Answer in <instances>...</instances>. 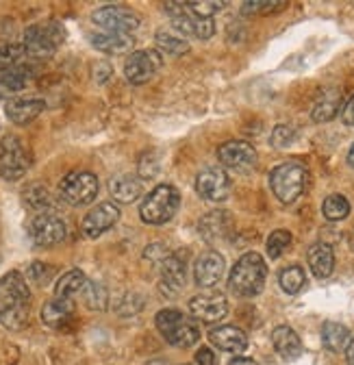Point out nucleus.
I'll return each mask as SVG.
<instances>
[{"instance_id":"nucleus-22","label":"nucleus","mask_w":354,"mask_h":365,"mask_svg":"<svg viewBox=\"0 0 354 365\" xmlns=\"http://www.w3.org/2000/svg\"><path fill=\"white\" fill-rule=\"evenodd\" d=\"M272 346H274V350L283 356V359H287V361H293V359H298L300 354H302V341H300V337H298V333L293 331V329H289V327H276L274 331H272Z\"/></svg>"},{"instance_id":"nucleus-9","label":"nucleus","mask_w":354,"mask_h":365,"mask_svg":"<svg viewBox=\"0 0 354 365\" xmlns=\"http://www.w3.org/2000/svg\"><path fill=\"white\" fill-rule=\"evenodd\" d=\"M196 192L207 202H222L231 192V180L224 170L204 168L196 176Z\"/></svg>"},{"instance_id":"nucleus-6","label":"nucleus","mask_w":354,"mask_h":365,"mask_svg":"<svg viewBox=\"0 0 354 365\" xmlns=\"http://www.w3.org/2000/svg\"><path fill=\"white\" fill-rule=\"evenodd\" d=\"M59 192L70 205H87L98 196V178L92 172H70L61 178Z\"/></svg>"},{"instance_id":"nucleus-11","label":"nucleus","mask_w":354,"mask_h":365,"mask_svg":"<svg viewBox=\"0 0 354 365\" xmlns=\"http://www.w3.org/2000/svg\"><path fill=\"white\" fill-rule=\"evenodd\" d=\"M161 63L163 57L159 55V51H135L124 63V74L132 85H142L157 74Z\"/></svg>"},{"instance_id":"nucleus-18","label":"nucleus","mask_w":354,"mask_h":365,"mask_svg":"<svg viewBox=\"0 0 354 365\" xmlns=\"http://www.w3.org/2000/svg\"><path fill=\"white\" fill-rule=\"evenodd\" d=\"M209 341H211L215 348L222 350V352H229V354H235V356L241 354V352L248 348V335H246L241 329L229 327V324L213 329V331L209 333Z\"/></svg>"},{"instance_id":"nucleus-45","label":"nucleus","mask_w":354,"mask_h":365,"mask_svg":"<svg viewBox=\"0 0 354 365\" xmlns=\"http://www.w3.org/2000/svg\"><path fill=\"white\" fill-rule=\"evenodd\" d=\"M229 365H259V363L252 361V359H246V356H235Z\"/></svg>"},{"instance_id":"nucleus-23","label":"nucleus","mask_w":354,"mask_h":365,"mask_svg":"<svg viewBox=\"0 0 354 365\" xmlns=\"http://www.w3.org/2000/svg\"><path fill=\"white\" fill-rule=\"evenodd\" d=\"M109 192L118 202H135L142 196V180L132 174H120L109 180Z\"/></svg>"},{"instance_id":"nucleus-7","label":"nucleus","mask_w":354,"mask_h":365,"mask_svg":"<svg viewBox=\"0 0 354 365\" xmlns=\"http://www.w3.org/2000/svg\"><path fill=\"white\" fill-rule=\"evenodd\" d=\"M31 165V157L26 148L9 137L3 144H0V176L5 180H20Z\"/></svg>"},{"instance_id":"nucleus-4","label":"nucleus","mask_w":354,"mask_h":365,"mask_svg":"<svg viewBox=\"0 0 354 365\" xmlns=\"http://www.w3.org/2000/svg\"><path fill=\"white\" fill-rule=\"evenodd\" d=\"M306 180H308V172L304 165L300 163H281L272 170L270 174V187L274 192V196L285 202V205H291L296 202L304 190H306Z\"/></svg>"},{"instance_id":"nucleus-33","label":"nucleus","mask_w":354,"mask_h":365,"mask_svg":"<svg viewBox=\"0 0 354 365\" xmlns=\"http://www.w3.org/2000/svg\"><path fill=\"white\" fill-rule=\"evenodd\" d=\"M28 322V307H7L0 309V324L11 331H20Z\"/></svg>"},{"instance_id":"nucleus-25","label":"nucleus","mask_w":354,"mask_h":365,"mask_svg":"<svg viewBox=\"0 0 354 365\" xmlns=\"http://www.w3.org/2000/svg\"><path fill=\"white\" fill-rule=\"evenodd\" d=\"M339 109H341V94L337 89H326L316 101V105L311 109V118H313V122H328L339 113Z\"/></svg>"},{"instance_id":"nucleus-39","label":"nucleus","mask_w":354,"mask_h":365,"mask_svg":"<svg viewBox=\"0 0 354 365\" xmlns=\"http://www.w3.org/2000/svg\"><path fill=\"white\" fill-rule=\"evenodd\" d=\"M187 9H192V14L198 18H213L219 9H224V3H217V0H202V3H187Z\"/></svg>"},{"instance_id":"nucleus-1","label":"nucleus","mask_w":354,"mask_h":365,"mask_svg":"<svg viewBox=\"0 0 354 365\" xmlns=\"http://www.w3.org/2000/svg\"><path fill=\"white\" fill-rule=\"evenodd\" d=\"M265 277H268V265L259 252H246L233 265L229 277V289L239 298H254L265 287Z\"/></svg>"},{"instance_id":"nucleus-34","label":"nucleus","mask_w":354,"mask_h":365,"mask_svg":"<svg viewBox=\"0 0 354 365\" xmlns=\"http://www.w3.org/2000/svg\"><path fill=\"white\" fill-rule=\"evenodd\" d=\"M83 300H85V304L90 307V309L103 311V309L107 307L109 296H107V289H105L103 285L87 281V285H85V289H83Z\"/></svg>"},{"instance_id":"nucleus-28","label":"nucleus","mask_w":354,"mask_h":365,"mask_svg":"<svg viewBox=\"0 0 354 365\" xmlns=\"http://www.w3.org/2000/svg\"><path fill=\"white\" fill-rule=\"evenodd\" d=\"M33 76V70L24 63H16L0 70V85L9 91H20Z\"/></svg>"},{"instance_id":"nucleus-19","label":"nucleus","mask_w":354,"mask_h":365,"mask_svg":"<svg viewBox=\"0 0 354 365\" xmlns=\"http://www.w3.org/2000/svg\"><path fill=\"white\" fill-rule=\"evenodd\" d=\"M43 107L46 105H43V101H39V98H11L5 105V113L14 124L24 126V124L33 122L43 111Z\"/></svg>"},{"instance_id":"nucleus-36","label":"nucleus","mask_w":354,"mask_h":365,"mask_svg":"<svg viewBox=\"0 0 354 365\" xmlns=\"http://www.w3.org/2000/svg\"><path fill=\"white\" fill-rule=\"evenodd\" d=\"M24 55H26V51L20 43H0V70L20 63V59Z\"/></svg>"},{"instance_id":"nucleus-41","label":"nucleus","mask_w":354,"mask_h":365,"mask_svg":"<svg viewBox=\"0 0 354 365\" xmlns=\"http://www.w3.org/2000/svg\"><path fill=\"white\" fill-rule=\"evenodd\" d=\"M285 3H244L241 11L244 14H270L274 9H283Z\"/></svg>"},{"instance_id":"nucleus-13","label":"nucleus","mask_w":354,"mask_h":365,"mask_svg":"<svg viewBox=\"0 0 354 365\" xmlns=\"http://www.w3.org/2000/svg\"><path fill=\"white\" fill-rule=\"evenodd\" d=\"M189 313L200 319V322H219V319H224L227 313H229V300L224 294H200V296H194L189 300Z\"/></svg>"},{"instance_id":"nucleus-42","label":"nucleus","mask_w":354,"mask_h":365,"mask_svg":"<svg viewBox=\"0 0 354 365\" xmlns=\"http://www.w3.org/2000/svg\"><path fill=\"white\" fill-rule=\"evenodd\" d=\"M196 365H217V356L209 348H200L196 352Z\"/></svg>"},{"instance_id":"nucleus-29","label":"nucleus","mask_w":354,"mask_h":365,"mask_svg":"<svg viewBox=\"0 0 354 365\" xmlns=\"http://www.w3.org/2000/svg\"><path fill=\"white\" fill-rule=\"evenodd\" d=\"M278 283L283 287L285 294L289 296H296L298 292H302V287L306 285V274L300 265H289L281 272V277H278Z\"/></svg>"},{"instance_id":"nucleus-3","label":"nucleus","mask_w":354,"mask_h":365,"mask_svg":"<svg viewBox=\"0 0 354 365\" xmlns=\"http://www.w3.org/2000/svg\"><path fill=\"white\" fill-rule=\"evenodd\" d=\"M181 207V194L174 185H157L142 202L140 215L146 224H167Z\"/></svg>"},{"instance_id":"nucleus-5","label":"nucleus","mask_w":354,"mask_h":365,"mask_svg":"<svg viewBox=\"0 0 354 365\" xmlns=\"http://www.w3.org/2000/svg\"><path fill=\"white\" fill-rule=\"evenodd\" d=\"M66 33H63V26L57 24V22H48V24H35L31 29H26L24 33V51L26 55L31 57H51L57 46L63 41Z\"/></svg>"},{"instance_id":"nucleus-26","label":"nucleus","mask_w":354,"mask_h":365,"mask_svg":"<svg viewBox=\"0 0 354 365\" xmlns=\"http://www.w3.org/2000/svg\"><path fill=\"white\" fill-rule=\"evenodd\" d=\"M352 335L348 331V327L339 324V322H326L322 327V346L330 352H343L350 344Z\"/></svg>"},{"instance_id":"nucleus-8","label":"nucleus","mask_w":354,"mask_h":365,"mask_svg":"<svg viewBox=\"0 0 354 365\" xmlns=\"http://www.w3.org/2000/svg\"><path fill=\"white\" fill-rule=\"evenodd\" d=\"M31 237L37 246H57L66 240V222L55 213H39L31 220Z\"/></svg>"},{"instance_id":"nucleus-16","label":"nucleus","mask_w":354,"mask_h":365,"mask_svg":"<svg viewBox=\"0 0 354 365\" xmlns=\"http://www.w3.org/2000/svg\"><path fill=\"white\" fill-rule=\"evenodd\" d=\"M194 277H196V283L200 287H204V289L215 287L224 277V259H222V255L215 252V250L202 252L194 263Z\"/></svg>"},{"instance_id":"nucleus-32","label":"nucleus","mask_w":354,"mask_h":365,"mask_svg":"<svg viewBox=\"0 0 354 365\" xmlns=\"http://www.w3.org/2000/svg\"><path fill=\"white\" fill-rule=\"evenodd\" d=\"M22 198L31 209H35L39 213H48V209L53 207V198H51L48 190H43L41 185H37V182L22 194Z\"/></svg>"},{"instance_id":"nucleus-17","label":"nucleus","mask_w":354,"mask_h":365,"mask_svg":"<svg viewBox=\"0 0 354 365\" xmlns=\"http://www.w3.org/2000/svg\"><path fill=\"white\" fill-rule=\"evenodd\" d=\"M187 283V252H172L161 263V287L179 292Z\"/></svg>"},{"instance_id":"nucleus-31","label":"nucleus","mask_w":354,"mask_h":365,"mask_svg":"<svg viewBox=\"0 0 354 365\" xmlns=\"http://www.w3.org/2000/svg\"><path fill=\"white\" fill-rule=\"evenodd\" d=\"M322 213L328 222H341L350 215V202L341 194H330L322 205Z\"/></svg>"},{"instance_id":"nucleus-40","label":"nucleus","mask_w":354,"mask_h":365,"mask_svg":"<svg viewBox=\"0 0 354 365\" xmlns=\"http://www.w3.org/2000/svg\"><path fill=\"white\" fill-rule=\"evenodd\" d=\"M293 140H296V133H293V128H291V126H285V124H281V126H276V128H274L270 144H272L274 148L283 150V148L291 146V144H293Z\"/></svg>"},{"instance_id":"nucleus-35","label":"nucleus","mask_w":354,"mask_h":365,"mask_svg":"<svg viewBox=\"0 0 354 365\" xmlns=\"http://www.w3.org/2000/svg\"><path fill=\"white\" fill-rule=\"evenodd\" d=\"M291 246V233L289 231H283V228H278V231H274L270 237H268V244H265V248H268V255L270 259H278L283 257V252Z\"/></svg>"},{"instance_id":"nucleus-30","label":"nucleus","mask_w":354,"mask_h":365,"mask_svg":"<svg viewBox=\"0 0 354 365\" xmlns=\"http://www.w3.org/2000/svg\"><path fill=\"white\" fill-rule=\"evenodd\" d=\"M157 46L159 51L167 53V55H174V57H181L189 51V43L187 39H183L181 35H174L170 31H159L157 33Z\"/></svg>"},{"instance_id":"nucleus-12","label":"nucleus","mask_w":354,"mask_h":365,"mask_svg":"<svg viewBox=\"0 0 354 365\" xmlns=\"http://www.w3.org/2000/svg\"><path fill=\"white\" fill-rule=\"evenodd\" d=\"M219 163L235 172H250L256 165V150L252 144L241 140H231L217 148Z\"/></svg>"},{"instance_id":"nucleus-24","label":"nucleus","mask_w":354,"mask_h":365,"mask_svg":"<svg viewBox=\"0 0 354 365\" xmlns=\"http://www.w3.org/2000/svg\"><path fill=\"white\" fill-rule=\"evenodd\" d=\"M308 267L316 279H328L335 269V252L328 244H316L308 248Z\"/></svg>"},{"instance_id":"nucleus-27","label":"nucleus","mask_w":354,"mask_h":365,"mask_svg":"<svg viewBox=\"0 0 354 365\" xmlns=\"http://www.w3.org/2000/svg\"><path fill=\"white\" fill-rule=\"evenodd\" d=\"M87 285V279L80 269H70L66 272L63 277L57 281V287H55V298H63V300H74V296L83 294Z\"/></svg>"},{"instance_id":"nucleus-20","label":"nucleus","mask_w":354,"mask_h":365,"mask_svg":"<svg viewBox=\"0 0 354 365\" xmlns=\"http://www.w3.org/2000/svg\"><path fill=\"white\" fill-rule=\"evenodd\" d=\"M90 41L96 51L107 55H122L132 48V37L122 33H109V31H96L90 35Z\"/></svg>"},{"instance_id":"nucleus-46","label":"nucleus","mask_w":354,"mask_h":365,"mask_svg":"<svg viewBox=\"0 0 354 365\" xmlns=\"http://www.w3.org/2000/svg\"><path fill=\"white\" fill-rule=\"evenodd\" d=\"M348 163L354 168V146H352V148H350V153H348Z\"/></svg>"},{"instance_id":"nucleus-15","label":"nucleus","mask_w":354,"mask_h":365,"mask_svg":"<svg viewBox=\"0 0 354 365\" xmlns=\"http://www.w3.org/2000/svg\"><path fill=\"white\" fill-rule=\"evenodd\" d=\"M31 292L20 272H9L0 279V309L7 307H28Z\"/></svg>"},{"instance_id":"nucleus-43","label":"nucleus","mask_w":354,"mask_h":365,"mask_svg":"<svg viewBox=\"0 0 354 365\" xmlns=\"http://www.w3.org/2000/svg\"><path fill=\"white\" fill-rule=\"evenodd\" d=\"M341 118H343V122H345L348 126H354V96L343 105V109H341Z\"/></svg>"},{"instance_id":"nucleus-21","label":"nucleus","mask_w":354,"mask_h":365,"mask_svg":"<svg viewBox=\"0 0 354 365\" xmlns=\"http://www.w3.org/2000/svg\"><path fill=\"white\" fill-rule=\"evenodd\" d=\"M74 317V302L72 300H63V298H53L43 304L41 309V319L43 324L51 329H61L66 327L70 319Z\"/></svg>"},{"instance_id":"nucleus-44","label":"nucleus","mask_w":354,"mask_h":365,"mask_svg":"<svg viewBox=\"0 0 354 365\" xmlns=\"http://www.w3.org/2000/svg\"><path fill=\"white\" fill-rule=\"evenodd\" d=\"M345 365H354V337L350 339V344L345 348Z\"/></svg>"},{"instance_id":"nucleus-38","label":"nucleus","mask_w":354,"mask_h":365,"mask_svg":"<svg viewBox=\"0 0 354 365\" xmlns=\"http://www.w3.org/2000/svg\"><path fill=\"white\" fill-rule=\"evenodd\" d=\"M159 168H161L159 155L155 150H146L140 159V176L142 178H155L159 174Z\"/></svg>"},{"instance_id":"nucleus-37","label":"nucleus","mask_w":354,"mask_h":365,"mask_svg":"<svg viewBox=\"0 0 354 365\" xmlns=\"http://www.w3.org/2000/svg\"><path fill=\"white\" fill-rule=\"evenodd\" d=\"M28 279L35 283V285H48L51 281H53V277H55V265H48V263H31V267H28Z\"/></svg>"},{"instance_id":"nucleus-2","label":"nucleus","mask_w":354,"mask_h":365,"mask_svg":"<svg viewBox=\"0 0 354 365\" xmlns=\"http://www.w3.org/2000/svg\"><path fill=\"white\" fill-rule=\"evenodd\" d=\"M155 324H157L159 333L163 335V339L170 346H176V348H189L200 339L198 327L192 322L185 313L176 311V309L159 311L157 317H155Z\"/></svg>"},{"instance_id":"nucleus-10","label":"nucleus","mask_w":354,"mask_h":365,"mask_svg":"<svg viewBox=\"0 0 354 365\" xmlns=\"http://www.w3.org/2000/svg\"><path fill=\"white\" fill-rule=\"evenodd\" d=\"M94 24H98L103 31H109V33H122V35H128L130 31H135L140 26V18L132 14L130 9H124V7H115V5H109V7H100L94 11L92 16Z\"/></svg>"},{"instance_id":"nucleus-14","label":"nucleus","mask_w":354,"mask_h":365,"mask_svg":"<svg viewBox=\"0 0 354 365\" xmlns=\"http://www.w3.org/2000/svg\"><path fill=\"white\" fill-rule=\"evenodd\" d=\"M118 220H120V209L113 202H100L83 217V224H80L83 235L90 240H96L103 233H107Z\"/></svg>"},{"instance_id":"nucleus-47","label":"nucleus","mask_w":354,"mask_h":365,"mask_svg":"<svg viewBox=\"0 0 354 365\" xmlns=\"http://www.w3.org/2000/svg\"><path fill=\"white\" fill-rule=\"evenodd\" d=\"M350 248L354 250V226H352V231H350Z\"/></svg>"}]
</instances>
